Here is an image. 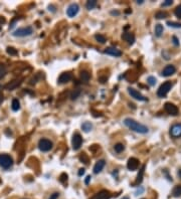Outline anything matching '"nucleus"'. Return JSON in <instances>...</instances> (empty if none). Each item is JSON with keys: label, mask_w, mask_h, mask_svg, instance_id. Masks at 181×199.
<instances>
[{"label": "nucleus", "mask_w": 181, "mask_h": 199, "mask_svg": "<svg viewBox=\"0 0 181 199\" xmlns=\"http://www.w3.org/2000/svg\"><path fill=\"white\" fill-rule=\"evenodd\" d=\"M172 3H173V1H172V0H166L165 2H163V3H162V6L163 7L169 6V5H172Z\"/></svg>", "instance_id": "nucleus-38"}, {"label": "nucleus", "mask_w": 181, "mask_h": 199, "mask_svg": "<svg viewBox=\"0 0 181 199\" xmlns=\"http://www.w3.org/2000/svg\"><path fill=\"white\" fill-rule=\"evenodd\" d=\"M144 2V0H138V1H137V3L138 4H142Z\"/></svg>", "instance_id": "nucleus-48"}, {"label": "nucleus", "mask_w": 181, "mask_h": 199, "mask_svg": "<svg viewBox=\"0 0 181 199\" xmlns=\"http://www.w3.org/2000/svg\"><path fill=\"white\" fill-rule=\"evenodd\" d=\"M13 165V159L9 155L2 154L0 155V167L4 168V169H9Z\"/></svg>", "instance_id": "nucleus-3"}, {"label": "nucleus", "mask_w": 181, "mask_h": 199, "mask_svg": "<svg viewBox=\"0 0 181 199\" xmlns=\"http://www.w3.org/2000/svg\"><path fill=\"white\" fill-rule=\"evenodd\" d=\"M33 33V28L31 26H26V27H21V28L16 29L15 31H13L12 35L15 37H25L29 36Z\"/></svg>", "instance_id": "nucleus-2"}, {"label": "nucleus", "mask_w": 181, "mask_h": 199, "mask_svg": "<svg viewBox=\"0 0 181 199\" xmlns=\"http://www.w3.org/2000/svg\"><path fill=\"white\" fill-rule=\"evenodd\" d=\"M78 174H79V176H83L84 174H85V169H84V168H81Z\"/></svg>", "instance_id": "nucleus-43"}, {"label": "nucleus", "mask_w": 181, "mask_h": 199, "mask_svg": "<svg viewBox=\"0 0 181 199\" xmlns=\"http://www.w3.org/2000/svg\"><path fill=\"white\" fill-rule=\"evenodd\" d=\"M72 144H73V150H79V149L81 148L82 144H83V138H82V136L79 133H75V134H73Z\"/></svg>", "instance_id": "nucleus-6"}, {"label": "nucleus", "mask_w": 181, "mask_h": 199, "mask_svg": "<svg viewBox=\"0 0 181 199\" xmlns=\"http://www.w3.org/2000/svg\"><path fill=\"white\" fill-rule=\"evenodd\" d=\"M165 111L171 116H177L178 115V108L174 104L166 103L165 104Z\"/></svg>", "instance_id": "nucleus-10"}, {"label": "nucleus", "mask_w": 181, "mask_h": 199, "mask_svg": "<svg viewBox=\"0 0 181 199\" xmlns=\"http://www.w3.org/2000/svg\"><path fill=\"white\" fill-rule=\"evenodd\" d=\"M171 88H172L171 82H164V84H162L160 87H159L158 91H157V96L159 97V98H164V97L169 93V91L171 90Z\"/></svg>", "instance_id": "nucleus-4"}, {"label": "nucleus", "mask_w": 181, "mask_h": 199, "mask_svg": "<svg viewBox=\"0 0 181 199\" xmlns=\"http://www.w3.org/2000/svg\"><path fill=\"white\" fill-rule=\"evenodd\" d=\"M38 148L42 152H47L53 148V143L47 139H40L38 142Z\"/></svg>", "instance_id": "nucleus-5"}, {"label": "nucleus", "mask_w": 181, "mask_h": 199, "mask_svg": "<svg viewBox=\"0 0 181 199\" xmlns=\"http://www.w3.org/2000/svg\"><path fill=\"white\" fill-rule=\"evenodd\" d=\"M96 6H97V1H96V0H89V1H87V3H86L87 9L92 10V9H94Z\"/></svg>", "instance_id": "nucleus-24"}, {"label": "nucleus", "mask_w": 181, "mask_h": 199, "mask_svg": "<svg viewBox=\"0 0 181 199\" xmlns=\"http://www.w3.org/2000/svg\"><path fill=\"white\" fill-rule=\"evenodd\" d=\"M167 13L166 12H163V11H159V12L156 13L155 17L157 19H163V18H166L167 17Z\"/></svg>", "instance_id": "nucleus-29"}, {"label": "nucleus", "mask_w": 181, "mask_h": 199, "mask_svg": "<svg viewBox=\"0 0 181 199\" xmlns=\"http://www.w3.org/2000/svg\"><path fill=\"white\" fill-rule=\"evenodd\" d=\"M79 76H81V79L84 82H88L90 81V74L88 73L87 71H81V74H79Z\"/></svg>", "instance_id": "nucleus-21"}, {"label": "nucleus", "mask_w": 181, "mask_h": 199, "mask_svg": "<svg viewBox=\"0 0 181 199\" xmlns=\"http://www.w3.org/2000/svg\"><path fill=\"white\" fill-rule=\"evenodd\" d=\"M144 171H145V165L142 166V168L140 169L139 174H138V176H137V179H136V181H135V183H134V185H139L142 182V180H143Z\"/></svg>", "instance_id": "nucleus-19"}, {"label": "nucleus", "mask_w": 181, "mask_h": 199, "mask_svg": "<svg viewBox=\"0 0 181 199\" xmlns=\"http://www.w3.org/2000/svg\"><path fill=\"white\" fill-rule=\"evenodd\" d=\"M162 55H163L164 59H167V60H168V59H170V55H169V54H167V53H166V51H162Z\"/></svg>", "instance_id": "nucleus-41"}, {"label": "nucleus", "mask_w": 181, "mask_h": 199, "mask_svg": "<svg viewBox=\"0 0 181 199\" xmlns=\"http://www.w3.org/2000/svg\"><path fill=\"white\" fill-rule=\"evenodd\" d=\"M122 199H130V198H129L128 196H124V197H123Z\"/></svg>", "instance_id": "nucleus-49"}, {"label": "nucleus", "mask_w": 181, "mask_h": 199, "mask_svg": "<svg viewBox=\"0 0 181 199\" xmlns=\"http://www.w3.org/2000/svg\"><path fill=\"white\" fill-rule=\"evenodd\" d=\"M124 125L126 127H128L130 130L132 131L139 133V134H147L149 132V129H148L147 126L143 125V124H140L137 121L133 120L131 118H126L124 120Z\"/></svg>", "instance_id": "nucleus-1"}, {"label": "nucleus", "mask_w": 181, "mask_h": 199, "mask_svg": "<svg viewBox=\"0 0 181 199\" xmlns=\"http://www.w3.org/2000/svg\"><path fill=\"white\" fill-rule=\"evenodd\" d=\"M3 100H4V98H3V95H0V105L2 104V102H3Z\"/></svg>", "instance_id": "nucleus-47"}, {"label": "nucleus", "mask_w": 181, "mask_h": 199, "mask_svg": "<svg viewBox=\"0 0 181 199\" xmlns=\"http://www.w3.org/2000/svg\"><path fill=\"white\" fill-rule=\"evenodd\" d=\"M59 197V192H54L53 194H51L50 196H49L48 199H57Z\"/></svg>", "instance_id": "nucleus-37"}, {"label": "nucleus", "mask_w": 181, "mask_h": 199, "mask_svg": "<svg viewBox=\"0 0 181 199\" xmlns=\"http://www.w3.org/2000/svg\"><path fill=\"white\" fill-rule=\"evenodd\" d=\"M174 13H175V15H176L178 18H181V4L178 5V6L175 8Z\"/></svg>", "instance_id": "nucleus-36"}, {"label": "nucleus", "mask_w": 181, "mask_h": 199, "mask_svg": "<svg viewBox=\"0 0 181 199\" xmlns=\"http://www.w3.org/2000/svg\"><path fill=\"white\" fill-rule=\"evenodd\" d=\"M111 198V193H110L108 190H102L99 193H97L93 199H110Z\"/></svg>", "instance_id": "nucleus-13"}, {"label": "nucleus", "mask_w": 181, "mask_h": 199, "mask_svg": "<svg viewBox=\"0 0 181 199\" xmlns=\"http://www.w3.org/2000/svg\"><path fill=\"white\" fill-rule=\"evenodd\" d=\"M79 95H81V90H75L72 93V95H70V99L72 100H76V99H78L79 97Z\"/></svg>", "instance_id": "nucleus-30"}, {"label": "nucleus", "mask_w": 181, "mask_h": 199, "mask_svg": "<svg viewBox=\"0 0 181 199\" xmlns=\"http://www.w3.org/2000/svg\"><path fill=\"white\" fill-rule=\"evenodd\" d=\"M6 51H7V53L10 54V55H16L17 54V50H16L14 48H7Z\"/></svg>", "instance_id": "nucleus-34"}, {"label": "nucleus", "mask_w": 181, "mask_h": 199, "mask_svg": "<svg viewBox=\"0 0 181 199\" xmlns=\"http://www.w3.org/2000/svg\"><path fill=\"white\" fill-rule=\"evenodd\" d=\"M170 135L173 138L181 137V124H175L170 129Z\"/></svg>", "instance_id": "nucleus-9"}, {"label": "nucleus", "mask_w": 181, "mask_h": 199, "mask_svg": "<svg viewBox=\"0 0 181 199\" xmlns=\"http://www.w3.org/2000/svg\"><path fill=\"white\" fill-rule=\"evenodd\" d=\"M128 93H129V95L132 97V98L138 100V101H143V102L147 101V99L145 98L141 93H139L138 91H136L135 88H128Z\"/></svg>", "instance_id": "nucleus-7"}, {"label": "nucleus", "mask_w": 181, "mask_h": 199, "mask_svg": "<svg viewBox=\"0 0 181 199\" xmlns=\"http://www.w3.org/2000/svg\"><path fill=\"white\" fill-rule=\"evenodd\" d=\"M99 79H100V82H102V84H105L106 81H107V77H100Z\"/></svg>", "instance_id": "nucleus-45"}, {"label": "nucleus", "mask_w": 181, "mask_h": 199, "mask_svg": "<svg viewBox=\"0 0 181 199\" xmlns=\"http://www.w3.org/2000/svg\"><path fill=\"white\" fill-rule=\"evenodd\" d=\"M172 195L174 197H179L181 196V185H177V186L174 187L173 191H172Z\"/></svg>", "instance_id": "nucleus-25"}, {"label": "nucleus", "mask_w": 181, "mask_h": 199, "mask_svg": "<svg viewBox=\"0 0 181 199\" xmlns=\"http://www.w3.org/2000/svg\"><path fill=\"white\" fill-rule=\"evenodd\" d=\"M156 82H157V81H156V79H155L154 76H148L147 82H148V84H149L150 85H152V87H153V85H156Z\"/></svg>", "instance_id": "nucleus-33"}, {"label": "nucleus", "mask_w": 181, "mask_h": 199, "mask_svg": "<svg viewBox=\"0 0 181 199\" xmlns=\"http://www.w3.org/2000/svg\"><path fill=\"white\" fill-rule=\"evenodd\" d=\"M6 73H7V70L6 68H5V65H0V79H2V77L6 74Z\"/></svg>", "instance_id": "nucleus-32"}, {"label": "nucleus", "mask_w": 181, "mask_h": 199, "mask_svg": "<svg viewBox=\"0 0 181 199\" xmlns=\"http://www.w3.org/2000/svg\"><path fill=\"white\" fill-rule=\"evenodd\" d=\"M122 38L127 41L129 44H131V45H132L134 41H135V36H134V34L131 32H125L124 34L122 35Z\"/></svg>", "instance_id": "nucleus-17"}, {"label": "nucleus", "mask_w": 181, "mask_h": 199, "mask_svg": "<svg viewBox=\"0 0 181 199\" xmlns=\"http://www.w3.org/2000/svg\"><path fill=\"white\" fill-rule=\"evenodd\" d=\"M90 178H92V177H90V176H87L86 180H85V183H86L87 185L90 183Z\"/></svg>", "instance_id": "nucleus-44"}, {"label": "nucleus", "mask_w": 181, "mask_h": 199, "mask_svg": "<svg viewBox=\"0 0 181 199\" xmlns=\"http://www.w3.org/2000/svg\"><path fill=\"white\" fill-rule=\"evenodd\" d=\"M1 88H2V85H0V90H1Z\"/></svg>", "instance_id": "nucleus-50"}, {"label": "nucleus", "mask_w": 181, "mask_h": 199, "mask_svg": "<svg viewBox=\"0 0 181 199\" xmlns=\"http://www.w3.org/2000/svg\"><path fill=\"white\" fill-rule=\"evenodd\" d=\"M105 53L110 54V55H113L115 57H119L122 55V52H121L119 49L115 48H108L105 49Z\"/></svg>", "instance_id": "nucleus-16"}, {"label": "nucleus", "mask_w": 181, "mask_h": 199, "mask_svg": "<svg viewBox=\"0 0 181 199\" xmlns=\"http://www.w3.org/2000/svg\"><path fill=\"white\" fill-rule=\"evenodd\" d=\"M72 79V74L70 73H64L62 74L59 77V84L60 85H64V84H67Z\"/></svg>", "instance_id": "nucleus-12"}, {"label": "nucleus", "mask_w": 181, "mask_h": 199, "mask_svg": "<svg viewBox=\"0 0 181 199\" xmlns=\"http://www.w3.org/2000/svg\"><path fill=\"white\" fill-rule=\"evenodd\" d=\"M167 25L170 27H174V28H181L180 22H174V21H167Z\"/></svg>", "instance_id": "nucleus-27"}, {"label": "nucleus", "mask_w": 181, "mask_h": 199, "mask_svg": "<svg viewBox=\"0 0 181 199\" xmlns=\"http://www.w3.org/2000/svg\"><path fill=\"white\" fill-rule=\"evenodd\" d=\"M95 38H96V40L98 41V42H100V43H102V44H104L106 42V37L104 36V35H101V34H97L95 36Z\"/></svg>", "instance_id": "nucleus-28"}, {"label": "nucleus", "mask_w": 181, "mask_h": 199, "mask_svg": "<svg viewBox=\"0 0 181 199\" xmlns=\"http://www.w3.org/2000/svg\"><path fill=\"white\" fill-rule=\"evenodd\" d=\"M127 167L130 171H135L139 167V160L136 158H130L128 160Z\"/></svg>", "instance_id": "nucleus-11"}, {"label": "nucleus", "mask_w": 181, "mask_h": 199, "mask_svg": "<svg viewBox=\"0 0 181 199\" xmlns=\"http://www.w3.org/2000/svg\"><path fill=\"white\" fill-rule=\"evenodd\" d=\"M11 109L16 112V111H18L20 109V103H19V101L17 99H13L12 100V105H11Z\"/></svg>", "instance_id": "nucleus-23"}, {"label": "nucleus", "mask_w": 181, "mask_h": 199, "mask_svg": "<svg viewBox=\"0 0 181 199\" xmlns=\"http://www.w3.org/2000/svg\"><path fill=\"white\" fill-rule=\"evenodd\" d=\"M175 71H176V68H175V66L172 65H167L166 68L163 70L162 76H172L173 74H175Z\"/></svg>", "instance_id": "nucleus-14"}, {"label": "nucleus", "mask_w": 181, "mask_h": 199, "mask_svg": "<svg viewBox=\"0 0 181 199\" xmlns=\"http://www.w3.org/2000/svg\"><path fill=\"white\" fill-rule=\"evenodd\" d=\"M172 41H173V44L175 46L179 45V40H178V38L176 36H172Z\"/></svg>", "instance_id": "nucleus-39"}, {"label": "nucleus", "mask_w": 181, "mask_h": 199, "mask_svg": "<svg viewBox=\"0 0 181 199\" xmlns=\"http://www.w3.org/2000/svg\"><path fill=\"white\" fill-rule=\"evenodd\" d=\"M79 160L83 163H85V164H89V157L87 156L86 153H83L79 156Z\"/></svg>", "instance_id": "nucleus-31"}, {"label": "nucleus", "mask_w": 181, "mask_h": 199, "mask_svg": "<svg viewBox=\"0 0 181 199\" xmlns=\"http://www.w3.org/2000/svg\"><path fill=\"white\" fill-rule=\"evenodd\" d=\"M59 181L62 182V184H65L67 183V181H68V175L65 173H62V175H60V177H59Z\"/></svg>", "instance_id": "nucleus-35"}, {"label": "nucleus", "mask_w": 181, "mask_h": 199, "mask_svg": "<svg viewBox=\"0 0 181 199\" xmlns=\"http://www.w3.org/2000/svg\"><path fill=\"white\" fill-rule=\"evenodd\" d=\"M79 6L76 3H72L70 4V6L67 9V14L68 17H75V16L79 13Z\"/></svg>", "instance_id": "nucleus-8"}, {"label": "nucleus", "mask_w": 181, "mask_h": 199, "mask_svg": "<svg viewBox=\"0 0 181 199\" xmlns=\"http://www.w3.org/2000/svg\"><path fill=\"white\" fill-rule=\"evenodd\" d=\"M48 10L51 11V12H56V7H54L53 5H49V6H48Z\"/></svg>", "instance_id": "nucleus-42"}, {"label": "nucleus", "mask_w": 181, "mask_h": 199, "mask_svg": "<svg viewBox=\"0 0 181 199\" xmlns=\"http://www.w3.org/2000/svg\"><path fill=\"white\" fill-rule=\"evenodd\" d=\"M106 165V161L105 160H99V161L96 163V165L94 166V173L95 174H99L104 169Z\"/></svg>", "instance_id": "nucleus-15"}, {"label": "nucleus", "mask_w": 181, "mask_h": 199, "mask_svg": "<svg viewBox=\"0 0 181 199\" xmlns=\"http://www.w3.org/2000/svg\"><path fill=\"white\" fill-rule=\"evenodd\" d=\"M93 129V124L90 123V122H85V123L82 124V130L85 133H89L92 131Z\"/></svg>", "instance_id": "nucleus-20"}, {"label": "nucleus", "mask_w": 181, "mask_h": 199, "mask_svg": "<svg viewBox=\"0 0 181 199\" xmlns=\"http://www.w3.org/2000/svg\"><path fill=\"white\" fill-rule=\"evenodd\" d=\"M20 84H21V79H15V81L10 82L9 84L5 85V88L8 90V91H13L14 88H17Z\"/></svg>", "instance_id": "nucleus-18"}, {"label": "nucleus", "mask_w": 181, "mask_h": 199, "mask_svg": "<svg viewBox=\"0 0 181 199\" xmlns=\"http://www.w3.org/2000/svg\"><path fill=\"white\" fill-rule=\"evenodd\" d=\"M143 192H144V188L143 187H140L139 189L135 192V195H140L141 193H143Z\"/></svg>", "instance_id": "nucleus-40"}, {"label": "nucleus", "mask_w": 181, "mask_h": 199, "mask_svg": "<svg viewBox=\"0 0 181 199\" xmlns=\"http://www.w3.org/2000/svg\"><path fill=\"white\" fill-rule=\"evenodd\" d=\"M111 14L112 15H119L120 12L119 11H111Z\"/></svg>", "instance_id": "nucleus-46"}, {"label": "nucleus", "mask_w": 181, "mask_h": 199, "mask_svg": "<svg viewBox=\"0 0 181 199\" xmlns=\"http://www.w3.org/2000/svg\"><path fill=\"white\" fill-rule=\"evenodd\" d=\"M164 31V28L162 26V24H156L155 26V34L157 37H160L162 35V33Z\"/></svg>", "instance_id": "nucleus-22"}, {"label": "nucleus", "mask_w": 181, "mask_h": 199, "mask_svg": "<svg viewBox=\"0 0 181 199\" xmlns=\"http://www.w3.org/2000/svg\"><path fill=\"white\" fill-rule=\"evenodd\" d=\"M114 149H115V151H116L117 153H121V152L124 151L125 146L123 145V144H121V143H118L114 146Z\"/></svg>", "instance_id": "nucleus-26"}]
</instances>
